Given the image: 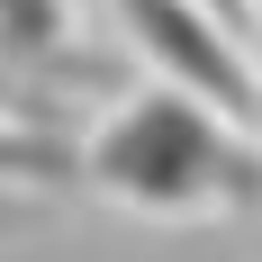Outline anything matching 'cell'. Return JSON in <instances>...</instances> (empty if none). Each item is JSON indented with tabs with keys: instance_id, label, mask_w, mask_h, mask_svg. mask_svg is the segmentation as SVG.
<instances>
[{
	"instance_id": "obj_1",
	"label": "cell",
	"mask_w": 262,
	"mask_h": 262,
	"mask_svg": "<svg viewBox=\"0 0 262 262\" xmlns=\"http://www.w3.org/2000/svg\"><path fill=\"white\" fill-rule=\"evenodd\" d=\"M81 181L145 217H235L262 208V154L235 136L226 108H208L181 81L127 91L81 145Z\"/></svg>"
},
{
	"instance_id": "obj_4",
	"label": "cell",
	"mask_w": 262,
	"mask_h": 262,
	"mask_svg": "<svg viewBox=\"0 0 262 262\" xmlns=\"http://www.w3.org/2000/svg\"><path fill=\"white\" fill-rule=\"evenodd\" d=\"M0 46L18 54H54L63 46V0H0Z\"/></svg>"
},
{
	"instance_id": "obj_5",
	"label": "cell",
	"mask_w": 262,
	"mask_h": 262,
	"mask_svg": "<svg viewBox=\"0 0 262 262\" xmlns=\"http://www.w3.org/2000/svg\"><path fill=\"white\" fill-rule=\"evenodd\" d=\"M208 9H217V18H235V9H244V0H208Z\"/></svg>"
},
{
	"instance_id": "obj_3",
	"label": "cell",
	"mask_w": 262,
	"mask_h": 262,
	"mask_svg": "<svg viewBox=\"0 0 262 262\" xmlns=\"http://www.w3.org/2000/svg\"><path fill=\"white\" fill-rule=\"evenodd\" d=\"M0 181H81V154L46 127H0Z\"/></svg>"
},
{
	"instance_id": "obj_2",
	"label": "cell",
	"mask_w": 262,
	"mask_h": 262,
	"mask_svg": "<svg viewBox=\"0 0 262 262\" xmlns=\"http://www.w3.org/2000/svg\"><path fill=\"white\" fill-rule=\"evenodd\" d=\"M118 18H127L136 54H145L163 81L199 91V100L226 108V118H262V73L244 63L235 18H217L208 0H118Z\"/></svg>"
}]
</instances>
